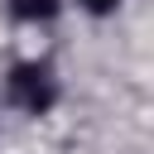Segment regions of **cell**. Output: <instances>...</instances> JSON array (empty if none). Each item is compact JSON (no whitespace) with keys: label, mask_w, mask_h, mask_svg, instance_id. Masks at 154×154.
<instances>
[{"label":"cell","mask_w":154,"mask_h":154,"mask_svg":"<svg viewBox=\"0 0 154 154\" xmlns=\"http://www.w3.org/2000/svg\"><path fill=\"white\" fill-rule=\"evenodd\" d=\"M10 101L29 116H43L53 101H58V77L48 63H19L10 72Z\"/></svg>","instance_id":"cell-1"},{"label":"cell","mask_w":154,"mask_h":154,"mask_svg":"<svg viewBox=\"0 0 154 154\" xmlns=\"http://www.w3.org/2000/svg\"><path fill=\"white\" fill-rule=\"evenodd\" d=\"M10 14L24 19V24H38V19H53L58 14V0H10Z\"/></svg>","instance_id":"cell-2"},{"label":"cell","mask_w":154,"mask_h":154,"mask_svg":"<svg viewBox=\"0 0 154 154\" xmlns=\"http://www.w3.org/2000/svg\"><path fill=\"white\" fill-rule=\"evenodd\" d=\"M82 5H87V10H96V14H101V10H116V5H120V0H82Z\"/></svg>","instance_id":"cell-3"}]
</instances>
